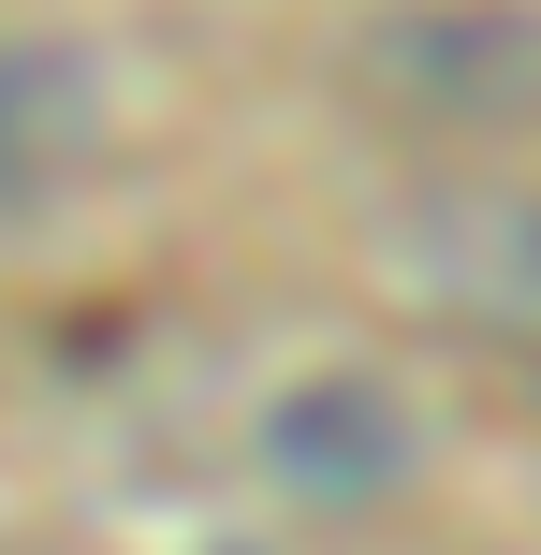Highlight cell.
Returning <instances> with one entry per match:
<instances>
[{
  "instance_id": "obj_1",
  "label": "cell",
  "mask_w": 541,
  "mask_h": 555,
  "mask_svg": "<svg viewBox=\"0 0 541 555\" xmlns=\"http://www.w3.org/2000/svg\"><path fill=\"white\" fill-rule=\"evenodd\" d=\"M410 453H425V424L366 365H308L293 395H263V482L308 498V512H381L410 482Z\"/></svg>"
},
{
  "instance_id": "obj_2",
  "label": "cell",
  "mask_w": 541,
  "mask_h": 555,
  "mask_svg": "<svg viewBox=\"0 0 541 555\" xmlns=\"http://www.w3.org/2000/svg\"><path fill=\"white\" fill-rule=\"evenodd\" d=\"M88 132H103L88 59L74 44H0V220H29V205L88 162Z\"/></svg>"
}]
</instances>
